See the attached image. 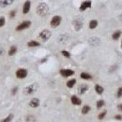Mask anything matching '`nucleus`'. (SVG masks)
<instances>
[{
  "mask_svg": "<svg viewBox=\"0 0 122 122\" xmlns=\"http://www.w3.org/2000/svg\"><path fill=\"white\" fill-rule=\"evenodd\" d=\"M37 14L40 17H45L49 12V7L45 3H41L37 7Z\"/></svg>",
  "mask_w": 122,
  "mask_h": 122,
  "instance_id": "f257e3e1",
  "label": "nucleus"
},
{
  "mask_svg": "<svg viewBox=\"0 0 122 122\" xmlns=\"http://www.w3.org/2000/svg\"><path fill=\"white\" fill-rule=\"evenodd\" d=\"M39 84L33 83L31 84H29L25 87L23 89V93L25 95H30L34 94V93L37 92V90L39 89Z\"/></svg>",
  "mask_w": 122,
  "mask_h": 122,
  "instance_id": "f03ea898",
  "label": "nucleus"
},
{
  "mask_svg": "<svg viewBox=\"0 0 122 122\" xmlns=\"http://www.w3.org/2000/svg\"><path fill=\"white\" fill-rule=\"evenodd\" d=\"M52 33L48 29H44L39 34V37L43 42H45L50 39L51 37Z\"/></svg>",
  "mask_w": 122,
  "mask_h": 122,
  "instance_id": "7ed1b4c3",
  "label": "nucleus"
},
{
  "mask_svg": "<svg viewBox=\"0 0 122 122\" xmlns=\"http://www.w3.org/2000/svg\"><path fill=\"white\" fill-rule=\"evenodd\" d=\"M62 21V17L59 15H55L50 21V26L53 28H56L61 25Z\"/></svg>",
  "mask_w": 122,
  "mask_h": 122,
  "instance_id": "20e7f679",
  "label": "nucleus"
},
{
  "mask_svg": "<svg viewBox=\"0 0 122 122\" xmlns=\"http://www.w3.org/2000/svg\"><path fill=\"white\" fill-rule=\"evenodd\" d=\"M32 25V23L31 21H29V20H26V21H23L22 23L20 24L19 25H18L17 27H16V29L15 30L17 31H22V30H25V29H28V28H30V26Z\"/></svg>",
  "mask_w": 122,
  "mask_h": 122,
  "instance_id": "39448f33",
  "label": "nucleus"
},
{
  "mask_svg": "<svg viewBox=\"0 0 122 122\" xmlns=\"http://www.w3.org/2000/svg\"><path fill=\"white\" fill-rule=\"evenodd\" d=\"M60 75L64 78H69L70 76H73L75 74V71L69 68H63L59 70Z\"/></svg>",
  "mask_w": 122,
  "mask_h": 122,
  "instance_id": "423d86ee",
  "label": "nucleus"
},
{
  "mask_svg": "<svg viewBox=\"0 0 122 122\" xmlns=\"http://www.w3.org/2000/svg\"><path fill=\"white\" fill-rule=\"evenodd\" d=\"M28 70L25 68H20L16 71V77L18 79H22L26 78L28 76Z\"/></svg>",
  "mask_w": 122,
  "mask_h": 122,
  "instance_id": "0eeeda50",
  "label": "nucleus"
},
{
  "mask_svg": "<svg viewBox=\"0 0 122 122\" xmlns=\"http://www.w3.org/2000/svg\"><path fill=\"white\" fill-rule=\"evenodd\" d=\"M92 7V1L90 0H86L82 2V4H81L79 7V10L81 12H84L87 9L91 8Z\"/></svg>",
  "mask_w": 122,
  "mask_h": 122,
  "instance_id": "6e6552de",
  "label": "nucleus"
},
{
  "mask_svg": "<svg viewBox=\"0 0 122 122\" xmlns=\"http://www.w3.org/2000/svg\"><path fill=\"white\" fill-rule=\"evenodd\" d=\"M74 28H75V30L76 31H79L81 29H82L83 26V21L81 18H78L75 20L73 22Z\"/></svg>",
  "mask_w": 122,
  "mask_h": 122,
  "instance_id": "1a4fd4ad",
  "label": "nucleus"
},
{
  "mask_svg": "<svg viewBox=\"0 0 122 122\" xmlns=\"http://www.w3.org/2000/svg\"><path fill=\"white\" fill-rule=\"evenodd\" d=\"M88 90H89V86H88V85L85 84H82L79 85V86L78 87V93H79V95H83Z\"/></svg>",
  "mask_w": 122,
  "mask_h": 122,
  "instance_id": "9d476101",
  "label": "nucleus"
},
{
  "mask_svg": "<svg viewBox=\"0 0 122 122\" xmlns=\"http://www.w3.org/2000/svg\"><path fill=\"white\" fill-rule=\"evenodd\" d=\"M29 105L32 108H37L40 105V100L37 98H34L29 101Z\"/></svg>",
  "mask_w": 122,
  "mask_h": 122,
  "instance_id": "9b49d317",
  "label": "nucleus"
},
{
  "mask_svg": "<svg viewBox=\"0 0 122 122\" xmlns=\"http://www.w3.org/2000/svg\"><path fill=\"white\" fill-rule=\"evenodd\" d=\"M30 6H31V3L30 1H26L23 4V13L24 14H27L30 10Z\"/></svg>",
  "mask_w": 122,
  "mask_h": 122,
  "instance_id": "f8f14e48",
  "label": "nucleus"
},
{
  "mask_svg": "<svg viewBox=\"0 0 122 122\" xmlns=\"http://www.w3.org/2000/svg\"><path fill=\"white\" fill-rule=\"evenodd\" d=\"M71 101L73 104L76 106H79L82 104V100H81L76 95H72L71 97Z\"/></svg>",
  "mask_w": 122,
  "mask_h": 122,
  "instance_id": "ddd939ff",
  "label": "nucleus"
},
{
  "mask_svg": "<svg viewBox=\"0 0 122 122\" xmlns=\"http://www.w3.org/2000/svg\"><path fill=\"white\" fill-rule=\"evenodd\" d=\"M14 0H0V7L2 8L10 6L14 3Z\"/></svg>",
  "mask_w": 122,
  "mask_h": 122,
  "instance_id": "4468645a",
  "label": "nucleus"
},
{
  "mask_svg": "<svg viewBox=\"0 0 122 122\" xmlns=\"http://www.w3.org/2000/svg\"><path fill=\"white\" fill-rule=\"evenodd\" d=\"M100 41L99 40V39H98L97 37H93L91 38L90 39V40L89 41L90 45H91L92 46H94L98 45L99 43H100Z\"/></svg>",
  "mask_w": 122,
  "mask_h": 122,
  "instance_id": "2eb2a0df",
  "label": "nucleus"
},
{
  "mask_svg": "<svg viewBox=\"0 0 122 122\" xmlns=\"http://www.w3.org/2000/svg\"><path fill=\"white\" fill-rule=\"evenodd\" d=\"M80 78L84 80H89L92 78V76L90 74L86 72H82L80 74Z\"/></svg>",
  "mask_w": 122,
  "mask_h": 122,
  "instance_id": "dca6fc26",
  "label": "nucleus"
},
{
  "mask_svg": "<svg viewBox=\"0 0 122 122\" xmlns=\"http://www.w3.org/2000/svg\"><path fill=\"white\" fill-rule=\"evenodd\" d=\"M40 43L39 42H37L36 40H30L28 43V46L30 48L37 47L40 46Z\"/></svg>",
  "mask_w": 122,
  "mask_h": 122,
  "instance_id": "f3484780",
  "label": "nucleus"
},
{
  "mask_svg": "<svg viewBox=\"0 0 122 122\" xmlns=\"http://www.w3.org/2000/svg\"><path fill=\"white\" fill-rule=\"evenodd\" d=\"M98 23L97 20H92L91 21H90L89 24V27L90 29H93L95 28H96L98 26Z\"/></svg>",
  "mask_w": 122,
  "mask_h": 122,
  "instance_id": "a211bd4d",
  "label": "nucleus"
},
{
  "mask_svg": "<svg viewBox=\"0 0 122 122\" xmlns=\"http://www.w3.org/2000/svg\"><path fill=\"white\" fill-rule=\"evenodd\" d=\"M95 90L98 94L99 95H101L102 93H103V92H104V89L102 86H101L99 84H96L95 86Z\"/></svg>",
  "mask_w": 122,
  "mask_h": 122,
  "instance_id": "6ab92c4d",
  "label": "nucleus"
},
{
  "mask_svg": "<svg viewBox=\"0 0 122 122\" xmlns=\"http://www.w3.org/2000/svg\"><path fill=\"white\" fill-rule=\"evenodd\" d=\"M17 46L13 45L10 48L9 50V51H8V54L9 56H12L14 55V54L17 53Z\"/></svg>",
  "mask_w": 122,
  "mask_h": 122,
  "instance_id": "aec40b11",
  "label": "nucleus"
},
{
  "mask_svg": "<svg viewBox=\"0 0 122 122\" xmlns=\"http://www.w3.org/2000/svg\"><path fill=\"white\" fill-rule=\"evenodd\" d=\"M76 83V80L75 79H70L69 81H68L66 84L68 88L71 89V88H73L75 86V85Z\"/></svg>",
  "mask_w": 122,
  "mask_h": 122,
  "instance_id": "412c9836",
  "label": "nucleus"
},
{
  "mask_svg": "<svg viewBox=\"0 0 122 122\" xmlns=\"http://www.w3.org/2000/svg\"><path fill=\"white\" fill-rule=\"evenodd\" d=\"M13 118H14V114H10L6 118L3 119L0 122H10Z\"/></svg>",
  "mask_w": 122,
  "mask_h": 122,
  "instance_id": "4be33fe9",
  "label": "nucleus"
},
{
  "mask_svg": "<svg viewBox=\"0 0 122 122\" xmlns=\"http://www.w3.org/2000/svg\"><path fill=\"white\" fill-rule=\"evenodd\" d=\"M90 111V107L89 105H85L82 109V114H87Z\"/></svg>",
  "mask_w": 122,
  "mask_h": 122,
  "instance_id": "5701e85b",
  "label": "nucleus"
},
{
  "mask_svg": "<svg viewBox=\"0 0 122 122\" xmlns=\"http://www.w3.org/2000/svg\"><path fill=\"white\" fill-rule=\"evenodd\" d=\"M120 35L121 32L119 31V30H118V31H116V32H115L113 34L112 37V39H114V40H118L120 38Z\"/></svg>",
  "mask_w": 122,
  "mask_h": 122,
  "instance_id": "b1692460",
  "label": "nucleus"
},
{
  "mask_svg": "<svg viewBox=\"0 0 122 122\" xmlns=\"http://www.w3.org/2000/svg\"><path fill=\"white\" fill-rule=\"evenodd\" d=\"M104 104H105V103H104V100H100L97 102V105L96 106H97V107L98 109H100L104 105Z\"/></svg>",
  "mask_w": 122,
  "mask_h": 122,
  "instance_id": "393cba45",
  "label": "nucleus"
},
{
  "mask_svg": "<svg viewBox=\"0 0 122 122\" xmlns=\"http://www.w3.org/2000/svg\"><path fill=\"white\" fill-rule=\"evenodd\" d=\"M61 53L64 56V57L65 58H70V53L67 51V50H62V51H61Z\"/></svg>",
  "mask_w": 122,
  "mask_h": 122,
  "instance_id": "a878e982",
  "label": "nucleus"
},
{
  "mask_svg": "<svg viewBox=\"0 0 122 122\" xmlns=\"http://www.w3.org/2000/svg\"><path fill=\"white\" fill-rule=\"evenodd\" d=\"M106 113H107L106 111H103V112H102L101 113H100V114L98 115V119L103 120V118H104V117L106 116Z\"/></svg>",
  "mask_w": 122,
  "mask_h": 122,
  "instance_id": "bb28decb",
  "label": "nucleus"
},
{
  "mask_svg": "<svg viewBox=\"0 0 122 122\" xmlns=\"http://www.w3.org/2000/svg\"><path fill=\"white\" fill-rule=\"evenodd\" d=\"M5 18L4 17H0V28L3 27L5 24Z\"/></svg>",
  "mask_w": 122,
  "mask_h": 122,
  "instance_id": "cd10ccee",
  "label": "nucleus"
},
{
  "mask_svg": "<svg viewBox=\"0 0 122 122\" xmlns=\"http://www.w3.org/2000/svg\"><path fill=\"white\" fill-rule=\"evenodd\" d=\"M122 97V87H120L118 89V92H117V97L120 98Z\"/></svg>",
  "mask_w": 122,
  "mask_h": 122,
  "instance_id": "c85d7f7f",
  "label": "nucleus"
},
{
  "mask_svg": "<svg viewBox=\"0 0 122 122\" xmlns=\"http://www.w3.org/2000/svg\"><path fill=\"white\" fill-rule=\"evenodd\" d=\"M18 90V88L17 87H15L13 88V89H12V91H11L12 94L13 95H15L17 94Z\"/></svg>",
  "mask_w": 122,
  "mask_h": 122,
  "instance_id": "c756f323",
  "label": "nucleus"
},
{
  "mask_svg": "<svg viewBox=\"0 0 122 122\" xmlns=\"http://www.w3.org/2000/svg\"><path fill=\"white\" fill-rule=\"evenodd\" d=\"M9 16L10 18H14L16 16V11L15 10H12L9 14Z\"/></svg>",
  "mask_w": 122,
  "mask_h": 122,
  "instance_id": "7c9ffc66",
  "label": "nucleus"
},
{
  "mask_svg": "<svg viewBox=\"0 0 122 122\" xmlns=\"http://www.w3.org/2000/svg\"><path fill=\"white\" fill-rule=\"evenodd\" d=\"M122 116L120 115H117L115 117V118L117 120H121L122 119Z\"/></svg>",
  "mask_w": 122,
  "mask_h": 122,
  "instance_id": "2f4dec72",
  "label": "nucleus"
},
{
  "mask_svg": "<svg viewBox=\"0 0 122 122\" xmlns=\"http://www.w3.org/2000/svg\"><path fill=\"white\" fill-rule=\"evenodd\" d=\"M117 107H118V110H119V111H122V104H118V106H117Z\"/></svg>",
  "mask_w": 122,
  "mask_h": 122,
  "instance_id": "473e14b6",
  "label": "nucleus"
},
{
  "mask_svg": "<svg viewBox=\"0 0 122 122\" xmlns=\"http://www.w3.org/2000/svg\"><path fill=\"white\" fill-rule=\"evenodd\" d=\"M120 18H122V15H120Z\"/></svg>",
  "mask_w": 122,
  "mask_h": 122,
  "instance_id": "72a5a7b5",
  "label": "nucleus"
},
{
  "mask_svg": "<svg viewBox=\"0 0 122 122\" xmlns=\"http://www.w3.org/2000/svg\"></svg>",
  "mask_w": 122,
  "mask_h": 122,
  "instance_id": "f704fd0d",
  "label": "nucleus"
}]
</instances>
